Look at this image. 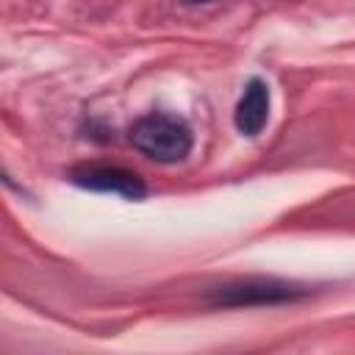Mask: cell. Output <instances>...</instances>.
Here are the masks:
<instances>
[{
  "mask_svg": "<svg viewBox=\"0 0 355 355\" xmlns=\"http://www.w3.org/2000/svg\"><path fill=\"white\" fill-rule=\"evenodd\" d=\"M128 139L141 155H147L158 164H178L194 147L189 122L183 116H175L166 111H153V114L139 116L130 125Z\"/></svg>",
  "mask_w": 355,
  "mask_h": 355,
  "instance_id": "cell-1",
  "label": "cell"
},
{
  "mask_svg": "<svg viewBox=\"0 0 355 355\" xmlns=\"http://www.w3.org/2000/svg\"><path fill=\"white\" fill-rule=\"evenodd\" d=\"M308 297V288L300 283L277 277H241L208 291V305L214 308H255V305H286Z\"/></svg>",
  "mask_w": 355,
  "mask_h": 355,
  "instance_id": "cell-2",
  "label": "cell"
},
{
  "mask_svg": "<svg viewBox=\"0 0 355 355\" xmlns=\"http://www.w3.org/2000/svg\"><path fill=\"white\" fill-rule=\"evenodd\" d=\"M69 180L80 189L100 191V194H116L125 200H144L147 183L133 169L111 166V164H83L69 172Z\"/></svg>",
  "mask_w": 355,
  "mask_h": 355,
  "instance_id": "cell-3",
  "label": "cell"
},
{
  "mask_svg": "<svg viewBox=\"0 0 355 355\" xmlns=\"http://www.w3.org/2000/svg\"><path fill=\"white\" fill-rule=\"evenodd\" d=\"M236 130L241 136H258L269 122V86L261 78H250L233 114Z\"/></svg>",
  "mask_w": 355,
  "mask_h": 355,
  "instance_id": "cell-4",
  "label": "cell"
},
{
  "mask_svg": "<svg viewBox=\"0 0 355 355\" xmlns=\"http://www.w3.org/2000/svg\"><path fill=\"white\" fill-rule=\"evenodd\" d=\"M183 3H189V6H197V3H214V0H183Z\"/></svg>",
  "mask_w": 355,
  "mask_h": 355,
  "instance_id": "cell-5",
  "label": "cell"
}]
</instances>
